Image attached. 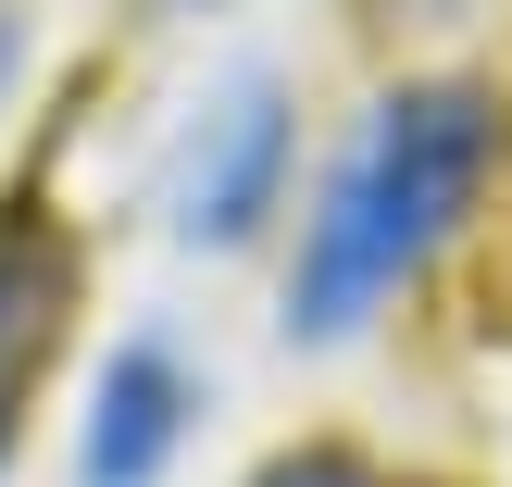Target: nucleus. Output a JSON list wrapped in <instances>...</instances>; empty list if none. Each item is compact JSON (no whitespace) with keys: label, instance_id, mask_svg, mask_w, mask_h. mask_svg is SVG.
<instances>
[{"label":"nucleus","instance_id":"obj_2","mask_svg":"<svg viewBox=\"0 0 512 487\" xmlns=\"http://www.w3.org/2000/svg\"><path fill=\"white\" fill-rule=\"evenodd\" d=\"M275 175H288V100H275V75H238V88H213V113L175 138L163 225L188 250H225V238H250V225L275 213Z\"/></svg>","mask_w":512,"mask_h":487},{"label":"nucleus","instance_id":"obj_4","mask_svg":"<svg viewBox=\"0 0 512 487\" xmlns=\"http://www.w3.org/2000/svg\"><path fill=\"white\" fill-rule=\"evenodd\" d=\"M63 313H75V250L38 213H13L0 225V450H13L25 400H38L50 350H63Z\"/></svg>","mask_w":512,"mask_h":487},{"label":"nucleus","instance_id":"obj_1","mask_svg":"<svg viewBox=\"0 0 512 487\" xmlns=\"http://www.w3.org/2000/svg\"><path fill=\"white\" fill-rule=\"evenodd\" d=\"M488 163H500L488 88H388V100L363 113V138L338 150L325 200L300 213L288 338H350V325H375V313L425 275V250L475 213Z\"/></svg>","mask_w":512,"mask_h":487},{"label":"nucleus","instance_id":"obj_5","mask_svg":"<svg viewBox=\"0 0 512 487\" xmlns=\"http://www.w3.org/2000/svg\"><path fill=\"white\" fill-rule=\"evenodd\" d=\"M250 487H388V475H375L363 450H338V438H300V450H275Z\"/></svg>","mask_w":512,"mask_h":487},{"label":"nucleus","instance_id":"obj_3","mask_svg":"<svg viewBox=\"0 0 512 487\" xmlns=\"http://www.w3.org/2000/svg\"><path fill=\"white\" fill-rule=\"evenodd\" d=\"M188 413H200L188 363H175L163 338H125L113 363H100V388H88V425H75V487H163Z\"/></svg>","mask_w":512,"mask_h":487}]
</instances>
